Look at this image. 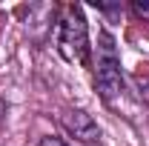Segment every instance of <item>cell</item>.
<instances>
[{"mask_svg":"<svg viewBox=\"0 0 149 146\" xmlns=\"http://www.w3.org/2000/svg\"><path fill=\"white\" fill-rule=\"evenodd\" d=\"M57 52L69 63H86L89 60V32H86V17L80 6H63L57 17V32H55Z\"/></svg>","mask_w":149,"mask_h":146,"instance_id":"6da1fadb","label":"cell"},{"mask_svg":"<svg viewBox=\"0 0 149 146\" xmlns=\"http://www.w3.org/2000/svg\"><path fill=\"white\" fill-rule=\"evenodd\" d=\"M95 83L100 97L112 103L115 97H120L123 92V69H120V55H118V43L115 37L103 29L97 35V69H95Z\"/></svg>","mask_w":149,"mask_h":146,"instance_id":"7a4b0ae2","label":"cell"},{"mask_svg":"<svg viewBox=\"0 0 149 146\" xmlns=\"http://www.w3.org/2000/svg\"><path fill=\"white\" fill-rule=\"evenodd\" d=\"M63 126H66V132L72 135L74 140H80V143H97V138H100L97 120H95L89 112H83V109L66 112V115H63Z\"/></svg>","mask_w":149,"mask_h":146,"instance_id":"3957f363","label":"cell"},{"mask_svg":"<svg viewBox=\"0 0 149 146\" xmlns=\"http://www.w3.org/2000/svg\"><path fill=\"white\" fill-rule=\"evenodd\" d=\"M132 12H135L138 17L149 20V0H132Z\"/></svg>","mask_w":149,"mask_h":146,"instance_id":"277c9868","label":"cell"},{"mask_svg":"<svg viewBox=\"0 0 149 146\" xmlns=\"http://www.w3.org/2000/svg\"><path fill=\"white\" fill-rule=\"evenodd\" d=\"M40 146H66V143H63V138H57V135H46V138L40 140Z\"/></svg>","mask_w":149,"mask_h":146,"instance_id":"5b68a950","label":"cell"}]
</instances>
